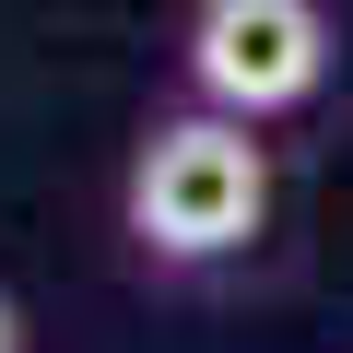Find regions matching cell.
<instances>
[{
	"label": "cell",
	"mask_w": 353,
	"mask_h": 353,
	"mask_svg": "<svg viewBox=\"0 0 353 353\" xmlns=\"http://www.w3.org/2000/svg\"><path fill=\"white\" fill-rule=\"evenodd\" d=\"M271 224V153L248 141V118H165L130 153V236L153 259H236Z\"/></svg>",
	"instance_id": "obj_1"
},
{
	"label": "cell",
	"mask_w": 353,
	"mask_h": 353,
	"mask_svg": "<svg viewBox=\"0 0 353 353\" xmlns=\"http://www.w3.org/2000/svg\"><path fill=\"white\" fill-rule=\"evenodd\" d=\"M330 83V12L318 0H201L189 12V94L212 118H283Z\"/></svg>",
	"instance_id": "obj_2"
},
{
	"label": "cell",
	"mask_w": 353,
	"mask_h": 353,
	"mask_svg": "<svg viewBox=\"0 0 353 353\" xmlns=\"http://www.w3.org/2000/svg\"><path fill=\"white\" fill-rule=\"evenodd\" d=\"M0 353H24V306L12 294H0Z\"/></svg>",
	"instance_id": "obj_3"
}]
</instances>
